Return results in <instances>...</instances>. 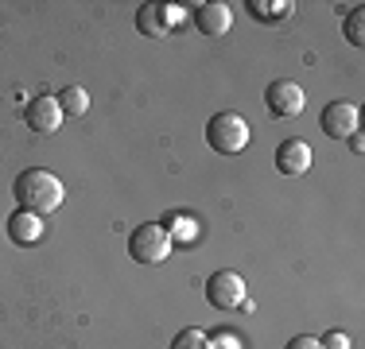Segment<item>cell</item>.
Segmentation results:
<instances>
[{
    "label": "cell",
    "mask_w": 365,
    "mask_h": 349,
    "mask_svg": "<svg viewBox=\"0 0 365 349\" xmlns=\"http://www.w3.org/2000/svg\"><path fill=\"white\" fill-rule=\"evenodd\" d=\"M16 202H20V209H31V214H55L58 206H63L66 190H63V179L43 167H28L16 174V187H12Z\"/></svg>",
    "instance_id": "1"
},
{
    "label": "cell",
    "mask_w": 365,
    "mask_h": 349,
    "mask_svg": "<svg viewBox=\"0 0 365 349\" xmlns=\"http://www.w3.org/2000/svg\"><path fill=\"white\" fill-rule=\"evenodd\" d=\"M249 136H253V128H249V120L241 117V113H214V117L206 120V144L218 155L245 152Z\"/></svg>",
    "instance_id": "2"
},
{
    "label": "cell",
    "mask_w": 365,
    "mask_h": 349,
    "mask_svg": "<svg viewBox=\"0 0 365 349\" xmlns=\"http://www.w3.org/2000/svg\"><path fill=\"white\" fill-rule=\"evenodd\" d=\"M128 256L136 264H163L171 256V237L160 222H144L128 233Z\"/></svg>",
    "instance_id": "3"
},
{
    "label": "cell",
    "mask_w": 365,
    "mask_h": 349,
    "mask_svg": "<svg viewBox=\"0 0 365 349\" xmlns=\"http://www.w3.org/2000/svg\"><path fill=\"white\" fill-rule=\"evenodd\" d=\"M206 299L218 311H241L249 303L245 299V279L237 272H230V268H222V272H214L206 279Z\"/></svg>",
    "instance_id": "4"
},
{
    "label": "cell",
    "mask_w": 365,
    "mask_h": 349,
    "mask_svg": "<svg viewBox=\"0 0 365 349\" xmlns=\"http://www.w3.org/2000/svg\"><path fill=\"white\" fill-rule=\"evenodd\" d=\"M264 105H268L272 117H299L303 105H307V93H303V85L292 82V78H276L264 90Z\"/></svg>",
    "instance_id": "5"
},
{
    "label": "cell",
    "mask_w": 365,
    "mask_h": 349,
    "mask_svg": "<svg viewBox=\"0 0 365 349\" xmlns=\"http://www.w3.org/2000/svg\"><path fill=\"white\" fill-rule=\"evenodd\" d=\"M319 128H323L327 136H334V140L354 136V132H358V105H354V101H346V98L327 101L323 117H319Z\"/></svg>",
    "instance_id": "6"
},
{
    "label": "cell",
    "mask_w": 365,
    "mask_h": 349,
    "mask_svg": "<svg viewBox=\"0 0 365 349\" xmlns=\"http://www.w3.org/2000/svg\"><path fill=\"white\" fill-rule=\"evenodd\" d=\"M24 120H28L31 132H58V128H63V109H58V101L51 98V93H43V98L28 101Z\"/></svg>",
    "instance_id": "7"
},
{
    "label": "cell",
    "mask_w": 365,
    "mask_h": 349,
    "mask_svg": "<svg viewBox=\"0 0 365 349\" xmlns=\"http://www.w3.org/2000/svg\"><path fill=\"white\" fill-rule=\"evenodd\" d=\"M311 163H315V152H311L307 140L292 136L276 147V167H280V174H303V171H311Z\"/></svg>",
    "instance_id": "8"
},
{
    "label": "cell",
    "mask_w": 365,
    "mask_h": 349,
    "mask_svg": "<svg viewBox=\"0 0 365 349\" xmlns=\"http://www.w3.org/2000/svg\"><path fill=\"white\" fill-rule=\"evenodd\" d=\"M195 28L202 35H210V39H218V35H225L233 28V12L230 4H195Z\"/></svg>",
    "instance_id": "9"
},
{
    "label": "cell",
    "mask_w": 365,
    "mask_h": 349,
    "mask_svg": "<svg viewBox=\"0 0 365 349\" xmlns=\"http://www.w3.org/2000/svg\"><path fill=\"white\" fill-rule=\"evenodd\" d=\"M43 237V217L31 214V209H16L12 217H8V241L20 244V249H31Z\"/></svg>",
    "instance_id": "10"
},
{
    "label": "cell",
    "mask_w": 365,
    "mask_h": 349,
    "mask_svg": "<svg viewBox=\"0 0 365 349\" xmlns=\"http://www.w3.org/2000/svg\"><path fill=\"white\" fill-rule=\"evenodd\" d=\"M136 31L148 35V39H163V35L171 31L168 4H140L136 8Z\"/></svg>",
    "instance_id": "11"
},
{
    "label": "cell",
    "mask_w": 365,
    "mask_h": 349,
    "mask_svg": "<svg viewBox=\"0 0 365 349\" xmlns=\"http://www.w3.org/2000/svg\"><path fill=\"white\" fill-rule=\"evenodd\" d=\"M55 101L63 109V117H86V109H90V93L82 85H63V93Z\"/></svg>",
    "instance_id": "12"
},
{
    "label": "cell",
    "mask_w": 365,
    "mask_h": 349,
    "mask_svg": "<svg viewBox=\"0 0 365 349\" xmlns=\"http://www.w3.org/2000/svg\"><path fill=\"white\" fill-rule=\"evenodd\" d=\"M292 0H249V12L264 24H276V20H288L292 16Z\"/></svg>",
    "instance_id": "13"
},
{
    "label": "cell",
    "mask_w": 365,
    "mask_h": 349,
    "mask_svg": "<svg viewBox=\"0 0 365 349\" xmlns=\"http://www.w3.org/2000/svg\"><path fill=\"white\" fill-rule=\"evenodd\" d=\"M163 229H168V237H171V244L175 241H195L198 237V222L190 214H171L168 222H160Z\"/></svg>",
    "instance_id": "14"
},
{
    "label": "cell",
    "mask_w": 365,
    "mask_h": 349,
    "mask_svg": "<svg viewBox=\"0 0 365 349\" xmlns=\"http://www.w3.org/2000/svg\"><path fill=\"white\" fill-rule=\"evenodd\" d=\"M342 35H346V43H350V47H361V43H365V8H361V4L346 12Z\"/></svg>",
    "instance_id": "15"
},
{
    "label": "cell",
    "mask_w": 365,
    "mask_h": 349,
    "mask_svg": "<svg viewBox=\"0 0 365 349\" xmlns=\"http://www.w3.org/2000/svg\"><path fill=\"white\" fill-rule=\"evenodd\" d=\"M206 342H210V338H206L198 326H187V330H179V334H175L171 349H206Z\"/></svg>",
    "instance_id": "16"
},
{
    "label": "cell",
    "mask_w": 365,
    "mask_h": 349,
    "mask_svg": "<svg viewBox=\"0 0 365 349\" xmlns=\"http://www.w3.org/2000/svg\"><path fill=\"white\" fill-rule=\"evenodd\" d=\"M319 345L323 349H350V338H346L342 330H330L327 338H319Z\"/></svg>",
    "instance_id": "17"
},
{
    "label": "cell",
    "mask_w": 365,
    "mask_h": 349,
    "mask_svg": "<svg viewBox=\"0 0 365 349\" xmlns=\"http://www.w3.org/2000/svg\"><path fill=\"white\" fill-rule=\"evenodd\" d=\"M284 349H323V345H319V338H311V334H299V338H292V342L284 345Z\"/></svg>",
    "instance_id": "18"
},
{
    "label": "cell",
    "mask_w": 365,
    "mask_h": 349,
    "mask_svg": "<svg viewBox=\"0 0 365 349\" xmlns=\"http://www.w3.org/2000/svg\"><path fill=\"white\" fill-rule=\"evenodd\" d=\"M346 140H350V147H354V152H358V155L365 152V140H361L358 132H354V136H346Z\"/></svg>",
    "instance_id": "19"
}]
</instances>
